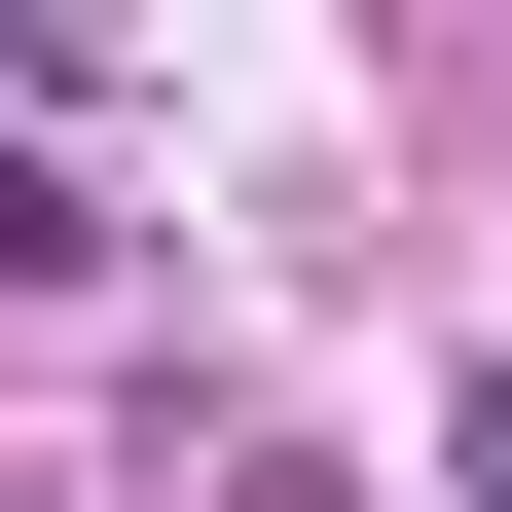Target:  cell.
I'll return each mask as SVG.
<instances>
[{
	"instance_id": "cell-2",
	"label": "cell",
	"mask_w": 512,
	"mask_h": 512,
	"mask_svg": "<svg viewBox=\"0 0 512 512\" xmlns=\"http://www.w3.org/2000/svg\"><path fill=\"white\" fill-rule=\"evenodd\" d=\"M476 512H512V366H476Z\"/></svg>"
},
{
	"instance_id": "cell-1",
	"label": "cell",
	"mask_w": 512,
	"mask_h": 512,
	"mask_svg": "<svg viewBox=\"0 0 512 512\" xmlns=\"http://www.w3.org/2000/svg\"><path fill=\"white\" fill-rule=\"evenodd\" d=\"M74 256H110V220H74V147L0 110V293H74Z\"/></svg>"
}]
</instances>
